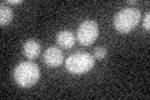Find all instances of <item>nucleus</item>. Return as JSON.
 <instances>
[{"label": "nucleus", "mask_w": 150, "mask_h": 100, "mask_svg": "<svg viewBox=\"0 0 150 100\" xmlns=\"http://www.w3.org/2000/svg\"><path fill=\"white\" fill-rule=\"evenodd\" d=\"M56 43L62 49H70L75 44V34L69 30H62L56 34Z\"/></svg>", "instance_id": "7"}, {"label": "nucleus", "mask_w": 150, "mask_h": 100, "mask_svg": "<svg viewBox=\"0 0 150 100\" xmlns=\"http://www.w3.org/2000/svg\"><path fill=\"white\" fill-rule=\"evenodd\" d=\"M23 0H8L6 4H9V5H18V4H21Z\"/></svg>", "instance_id": "11"}, {"label": "nucleus", "mask_w": 150, "mask_h": 100, "mask_svg": "<svg viewBox=\"0 0 150 100\" xmlns=\"http://www.w3.org/2000/svg\"><path fill=\"white\" fill-rule=\"evenodd\" d=\"M41 46L39 44V41L35 39L26 40L23 45V54L28 60H35L38 56L40 55Z\"/></svg>", "instance_id": "6"}, {"label": "nucleus", "mask_w": 150, "mask_h": 100, "mask_svg": "<svg viewBox=\"0 0 150 100\" xmlns=\"http://www.w3.org/2000/svg\"><path fill=\"white\" fill-rule=\"evenodd\" d=\"M94 64H95V58L94 55L86 53V51H78L74 53L65 60V66L69 73L80 75L85 74L88 71L93 69Z\"/></svg>", "instance_id": "3"}, {"label": "nucleus", "mask_w": 150, "mask_h": 100, "mask_svg": "<svg viewBox=\"0 0 150 100\" xmlns=\"http://www.w3.org/2000/svg\"><path fill=\"white\" fill-rule=\"evenodd\" d=\"M106 54H108V51H106L105 48H103V46H98V48H95V50H94V58L98 59V60L105 59Z\"/></svg>", "instance_id": "9"}, {"label": "nucleus", "mask_w": 150, "mask_h": 100, "mask_svg": "<svg viewBox=\"0 0 150 100\" xmlns=\"http://www.w3.org/2000/svg\"><path fill=\"white\" fill-rule=\"evenodd\" d=\"M143 26L145 30H149L150 29V13H146L145 14V18L143 20Z\"/></svg>", "instance_id": "10"}, {"label": "nucleus", "mask_w": 150, "mask_h": 100, "mask_svg": "<svg viewBox=\"0 0 150 100\" xmlns=\"http://www.w3.org/2000/svg\"><path fill=\"white\" fill-rule=\"evenodd\" d=\"M129 4H130V5H135V4H137V0H135V1H134V0H133V1H129Z\"/></svg>", "instance_id": "12"}, {"label": "nucleus", "mask_w": 150, "mask_h": 100, "mask_svg": "<svg viewBox=\"0 0 150 100\" xmlns=\"http://www.w3.org/2000/svg\"><path fill=\"white\" fill-rule=\"evenodd\" d=\"M43 61L50 68H58L64 63V53L58 46H49L43 55Z\"/></svg>", "instance_id": "5"}, {"label": "nucleus", "mask_w": 150, "mask_h": 100, "mask_svg": "<svg viewBox=\"0 0 150 100\" xmlns=\"http://www.w3.org/2000/svg\"><path fill=\"white\" fill-rule=\"evenodd\" d=\"M13 78L19 87L31 88L40 79V68L34 61H23L18 64L13 71Z\"/></svg>", "instance_id": "1"}, {"label": "nucleus", "mask_w": 150, "mask_h": 100, "mask_svg": "<svg viewBox=\"0 0 150 100\" xmlns=\"http://www.w3.org/2000/svg\"><path fill=\"white\" fill-rule=\"evenodd\" d=\"M99 36V26L95 20H84L78 28L76 40L84 46L91 45Z\"/></svg>", "instance_id": "4"}, {"label": "nucleus", "mask_w": 150, "mask_h": 100, "mask_svg": "<svg viewBox=\"0 0 150 100\" xmlns=\"http://www.w3.org/2000/svg\"><path fill=\"white\" fill-rule=\"evenodd\" d=\"M14 18V11L10 6H8L5 3H1L0 5V25L5 26L13 20Z\"/></svg>", "instance_id": "8"}, {"label": "nucleus", "mask_w": 150, "mask_h": 100, "mask_svg": "<svg viewBox=\"0 0 150 100\" xmlns=\"http://www.w3.org/2000/svg\"><path fill=\"white\" fill-rule=\"evenodd\" d=\"M140 18H142V14L138 8L125 6L115 14L112 23H114L115 30H118L121 34H126L137 28Z\"/></svg>", "instance_id": "2"}]
</instances>
